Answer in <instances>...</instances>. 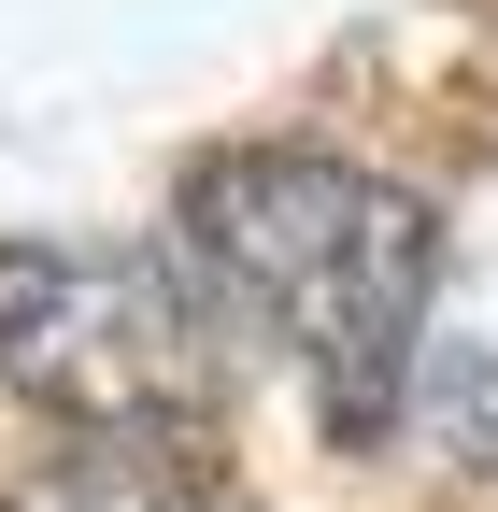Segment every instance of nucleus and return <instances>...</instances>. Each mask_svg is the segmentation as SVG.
Wrapping results in <instances>:
<instances>
[{
    "label": "nucleus",
    "mask_w": 498,
    "mask_h": 512,
    "mask_svg": "<svg viewBox=\"0 0 498 512\" xmlns=\"http://www.w3.org/2000/svg\"><path fill=\"white\" fill-rule=\"evenodd\" d=\"M0 384L86 441H200L228 399L214 299L129 242H0Z\"/></svg>",
    "instance_id": "nucleus-2"
},
{
    "label": "nucleus",
    "mask_w": 498,
    "mask_h": 512,
    "mask_svg": "<svg viewBox=\"0 0 498 512\" xmlns=\"http://www.w3.org/2000/svg\"><path fill=\"white\" fill-rule=\"evenodd\" d=\"M185 271H200L214 328L271 342L342 441H385L413 399V342H427V285H442V228L413 185L356 171V157H214L185 185Z\"/></svg>",
    "instance_id": "nucleus-1"
},
{
    "label": "nucleus",
    "mask_w": 498,
    "mask_h": 512,
    "mask_svg": "<svg viewBox=\"0 0 498 512\" xmlns=\"http://www.w3.org/2000/svg\"><path fill=\"white\" fill-rule=\"evenodd\" d=\"M0 512H242L185 441H86V456H57V470H29Z\"/></svg>",
    "instance_id": "nucleus-3"
}]
</instances>
